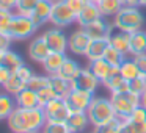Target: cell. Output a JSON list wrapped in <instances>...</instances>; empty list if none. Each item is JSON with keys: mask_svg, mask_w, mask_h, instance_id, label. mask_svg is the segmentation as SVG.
<instances>
[{"mask_svg": "<svg viewBox=\"0 0 146 133\" xmlns=\"http://www.w3.org/2000/svg\"><path fill=\"white\" fill-rule=\"evenodd\" d=\"M8 128L11 133H33L42 130L46 125V114L42 108H19L16 107L14 111L7 119Z\"/></svg>", "mask_w": 146, "mask_h": 133, "instance_id": "1", "label": "cell"}, {"mask_svg": "<svg viewBox=\"0 0 146 133\" xmlns=\"http://www.w3.org/2000/svg\"><path fill=\"white\" fill-rule=\"evenodd\" d=\"M86 114L90 117V124L93 125V128H99L116 117L110 97H102V95L93 97L91 105L86 110Z\"/></svg>", "mask_w": 146, "mask_h": 133, "instance_id": "2", "label": "cell"}, {"mask_svg": "<svg viewBox=\"0 0 146 133\" xmlns=\"http://www.w3.org/2000/svg\"><path fill=\"white\" fill-rule=\"evenodd\" d=\"M145 17L138 7H123L113 17L115 30H119L124 33H135L138 30H143Z\"/></svg>", "mask_w": 146, "mask_h": 133, "instance_id": "3", "label": "cell"}, {"mask_svg": "<svg viewBox=\"0 0 146 133\" xmlns=\"http://www.w3.org/2000/svg\"><path fill=\"white\" fill-rule=\"evenodd\" d=\"M111 105L116 117L119 119H126L132 114V111L137 107L141 105V95L135 94L133 91H126V92H111L110 95Z\"/></svg>", "mask_w": 146, "mask_h": 133, "instance_id": "4", "label": "cell"}, {"mask_svg": "<svg viewBox=\"0 0 146 133\" xmlns=\"http://www.w3.org/2000/svg\"><path fill=\"white\" fill-rule=\"evenodd\" d=\"M36 30H38V27L35 25V22L29 16L14 13V16L10 20V25H8L7 35L13 41H25L35 35Z\"/></svg>", "mask_w": 146, "mask_h": 133, "instance_id": "5", "label": "cell"}, {"mask_svg": "<svg viewBox=\"0 0 146 133\" xmlns=\"http://www.w3.org/2000/svg\"><path fill=\"white\" fill-rule=\"evenodd\" d=\"M77 20V14L68 7L66 0H54L52 2V13L49 22L58 28H66Z\"/></svg>", "mask_w": 146, "mask_h": 133, "instance_id": "6", "label": "cell"}, {"mask_svg": "<svg viewBox=\"0 0 146 133\" xmlns=\"http://www.w3.org/2000/svg\"><path fill=\"white\" fill-rule=\"evenodd\" d=\"M42 111L47 122H66L71 114L66 100L61 97H55L54 100H50L46 107H42Z\"/></svg>", "mask_w": 146, "mask_h": 133, "instance_id": "7", "label": "cell"}, {"mask_svg": "<svg viewBox=\"0 0 146 133\" xmlns=\"http://www.w3.org/2000/svg\"><path fill=\"white\" fill-rule=\"evenodd\" d=\"M41 36L50 52H58V53H66L68 52V36L64 35L63 28L52 27V28L46 30L44 33H41Z\"/></svg>", "mask_w": 146, "mask_h": 133, "instance_id": "8", "label": "cell"}, {"mask_svg": "<svg viewBox=\"0 0 146 133\" xmlns=\"http://www.w3.org/2000/svg\"><path fill=\"white\" fill-rule=\"evenodd\" d=\"M90 42H91V38L86 35L83 28H79L68 36V52L77 57H85Z\"/></svg>", "mask_w": 146, "mask_h": 133, "instance_id": "9", "label": "cell"}, {"mask_svg": "<svg viewBox=\"0 0 146 133\" xmlns=\"http://www.w3.org/2000/svg\"><path fill=\"white\" fill-rule=\"evenodd\" d=\"M93 97H94L93 92L80 91V89H72V91L64 97V100H66L71 113H72V111H86L88 107L91 105V102H93Z\"/></svg>", "mask_w": 146, "mask_h": 133, "instance_id": "10", "label": "cell"}, {"mask_svg": "<svg viewBox=\"0 0 146 133\" xmlns=\"http://www.w3.org/2000/svg\"><path fill=\"white\" fill-rule=\"evenodd\" d=\"M99 85H101V82L94 77V74L90 70V67H82L79 75L72 80V89H80V91L93 92V94L96 92Z\"/></svg>", "mask_w": 146, "mask_h": 133, "instance_id": "11", "label": "cell"}, {"mask_svg": "<svg viewBox=\"0 0 146 133\" xmlns=\"http://www.w3.org/2000/svg\"><path fill=\"white\" fill-rule=\"evenodd\" d=\"M113 24H108L105 20V17H101V19L94 20V22L88 24V25L83 27L85 33L90 36L91 39H108V36L113 32Z\"/></svg>", "mask_w": 146, "mask_h": 133, "instance_id": "12", "label": "cell"}, {"mask_svg": "<svg viewBox=\"0 0 146 133\" xmlns=\"http://www.w3.org/2000/svg\"><path fill=\"white\" fill-rule=\"evenodd\" d=\"M27 53H29V58L32 61L42 64V61L47 58V55L50 53V50H49L46 41L42 39V36L39 35V36H36V38H33L32 41H30L29 49H27Z\"/></svg>", "mask_w": 146, "mask_h": 133, "instance_id": "13", "label": "cell"}, {"mask_svg": "<svg viewBox=\"0 0 146 133\" xmlns=\"http://www.w3.org/2000/svg\"><path fill=\"white\" fill-rule=\"evenodd\" d=\"M66 125L69 133H83L91 124L86 111H72L66 120Z\"/></svg>", "mask_w": 146, "mask_h": 133, "instance_id": "14", "label": "cell"}, {"mask_svg": "<svg viewBox=\"0 0 146 133\" xmlns=\"http://www.w3.org/2000/svg\"><path fill=\"white\" fill-rule=\"evenodd\" d=\"M50 13H52V0H39L35 10H33V13L30 14V19L39 28L46 22L50 20Z\"/></svg>", "mask_w": 146, "mask_h": 133, "instance_id": "15", "label": "cell"}, {"mask_svg": "<svg viewBox=\"0 0 146 133\" xmlns=\"http://www.w3.org/2000/svg\"><path fill=\"white\" fill-rule=\"evenodd\" d=\"M102 85L108 89L110 92H126L129 91V82L124 80L119 74V67H111V72L108 75V78L105 80Z\"/></svg>", "mask_w": 146, "mask_h": 133, "instance_id": "16", "label": "cell"}, {"mask_svg": "<svg viewBox=\"0 0 146 133\" xmlns=\"http://www.w3.org/2000/svg\"><path fill=\"white\" fill-rule=\"evenodd\" d=\"M108 42H110L111 47H115L118 52L124 55V57H129L130 55V33H124V32H111V35L108 36Z\"/></svg>", "mask_w": 146, "mask_h": 133, "instance_id": "17", "label": "cell"}, {"mask_svg": "<svg viewBox=\"0 0 146 133\" xmlns=\"http://www.w3.org/2000/svg\"><path fill=\"white\" fill-rule=\"evenodd\" d=\"M101 17L102 16H101V11H99L98 3L90 2V3L86 5V7L83 8L79 14H77V20H76V22L79 24L80 28H83L85 25H88V24L94 22V20H98V19H101Z\"/></svg>", "mask_w": 146, "mask_h": 133, "instance_id": "18", "label": "cell"}, {"mask_svg": "<svg viewBox=\"0 0 146 133\" xmlns=\"http://www.w3.org/2000/svg\"><path fill=\"white\" fill-rule=\"evenodd\" d=\"M66 60V53H58V52H50L44 61H42V69L47 75H55L58 74L60 67L63 66Z\"/></svg>", "mask_w": 146, "mask_h": 133, "instance_id": "19", "label": "cell"}, {"mask_svg": "<svg viewBox=\"0 0 146 133\" xmlns=\"http://www.w3.org/2000/svg\"><path fill=\"white\" fill-rule=\"evenodd\" d=\"M16 100V107L19 108H38L39 102H38V92L32 91L30 88H25L14 95Z\"/></svg>", "mask_w": 146, "mask_h": 133, "instance_id": "20", "label": "cell"}, {"mask_svg": "<svg viewBox=\"0 0 146 133\" xmlns=\"http://www.w3.org/2000/svg\"><path fill=\"white\" fill-rule=\"evenodd\" d=\"M108 45H110L108 39H91V42L88 45V50L85 53V58L88 61L101 60V58H104V53Z\"/></svg>", "mask_w": 146, "mask_h": 133, "instance_id": "21", "label": "cell"}, {"mask_svg": "<svg viewBox=\"0 0 146 133\" xmlns=\"http://www.w3.org/2000/svg\"><path fill=\"white\" fill-rule=\"evenodd\" d=\"M50 88L54 89L57 97L64 99L72 91V82H69V80L60 77L58 74H55V75H50Z\"/></svg>", "mask_w": 146, "mask_h": 133, "instance_id": "22", "label": "cell"}, {"mask_svg": "<svg viewBox=\"0 0 146 133\" xmlns=\"http://www.w3.org/2000/svg\"><path fill=\"white\" fill-rule=\"evenodd\" d=\"M146 53V32L138 30L135 33H130V57Z\"/></svg>", "mask_w": 146, "mask_h": 133, "instance_id": "23", "label": "cell"}, {"mask_svg": "<svg viewBox=\"0 0 146 133\" xmlns=\"http://www.w3.org/2000/svg\"><path fill=\"white\" fill-rule=\"evenodd\" d=\"M88 67H90V70L94 74V77H96V78H98L101 83H104L105 80L108 78L110 72H111V66L104 60V58H101V60H96V61H90Z\"/></svg>", "mask_w": 146, "mask_h": 133, "instance_id": "24", "label": "cell"}, {"mask_svg": "<svg viewBox=\"0 0 146 133\" xmlns=\"http://www.w3.org/2000/svg\"><path fill=\"white\" fill-rule=\"evenodd\" d=\"M24 60H22V57H21L17 52H14V50H11V49H8V50H5V53H3V60H2V66L3 67H7L8 70H10L11 74H14L19 67H22L24 66Z\"/></svg>", "mask_w": 146, "mask_h": 133, "instance_id": "25", "label": "cell"}, {"mask_svg": "<svg viewBox=\"0 0 146 133\" xmlns=\"http://www.w3.org/2000/svg\"><path fill=\"white\" fill-rule=\"evenodd\" d=\"M82 70V67H80V64L77 63L76 60H72V58H68L64 60L63 66L60 67V70H58V75L63 77V78L69 80V82H72L74 78H76L77 75H79V72Z\"/></svg>", "mask_w": 146, "mask_h": 133, "instance_id": "26", "label": "cell"}, {"mask_svg": "<svg viewBox=\"0 0 146 133\" xmlns=\"http://www.w3.org/2000/svg\"><path fill=\"white\" fill-rule=\"evenodd\" d=\"M119 74L124 80H127V82H132L137 77L141 75L138 66H137L135 61H133V58H124V61L119 66Z\"/></svg>", "mask_w": 146, "mask_h": 133, "instance_id": "27", "label": "cell"}, {"mask_svg": "<svg viewBox=\"0 0 146 133\" xmlns=\"http://www.w3.org/2000/svg\"><path fill=\"white\" fill-rule=\"evenodd\" d=\"M16 108V100L14 95L8 94V92H0V120H7L10 114Z\"/></svg>", "mask_w": 146, "mask_h": 133, "instance_id": "28", "label": "cell"}, {"mask_svg": "<svg viewBox=\"0 0 146 133\" xmlns=\"http://www.w3.org/2000/svg\"><path fill=\"white\" fill-rule=\"evenodd\" d=\"M102 17H115L116 13L123 8L121 0H101L98 3Z\"/></svg>", "mask_w": 146, "mask_h": 133, "instance_id": "29", "label": "cell"}, {"mask_svg": "<svg viewBox=\"0 0 146 133\" xmlns=\"http://www.w3.org/2000/svg\"><path fill=\"white\" fill-rule=\"evenodd\" d=\"M25 88H27V82H24V80L14 72V74H11V77L7 82V85L3 86V91L8 92V94H11V95H16Z\"/></svg>", "mask_w": 146, "mask_h": 133, "instance_id": "30", "label": "cell"}, {"mask_svg": "<svg viewBox=\"0 0 146 133\" xmlns=\"http://www.w3.org/2000/svg\"><path fill=\"white\" fill-rule=\"evenodd\" d=\"M121 133H146V120H133L130 117L123 119Z\"/></svg>", "mask_w": 146, "mask_h": 133, "instance_id": "31", "label": "cell"}, {"mask_svg": "<svg viewBox=\"0 0 146 133\" xmlns=\"http://www.w3.org/2000/svg\"><path fill=\"white\" fill-rule=\"evenodd\" d=\"M47 86H50V75H38V74H33V77L29 80V83H27V88H30L32 91L35 92H39L41 89L47 88Z\"/></svg>", "mask_w": 146, "mask_h": 133, "instance_id": "32", "label": "cell"}, {"mask_svg": "<svg viewBox=\"0 0 146 133\" xmlns=\"http://www.w3.org/2000/svg\"><path fill=\"white\" fill-rule=\"evenodd\" d=\"M124 58H127V57H124L121 52H118L116 49L111 47V45H108L107 50H105V53H104V60L107 61L111 67H119L121 63L124 61Z\"/></svg>", "mask_w": 146, "mask_h": 133, "instance_id": "33", "label": "cell"}, {"mask_svg": "<svg viewBox=\"0 0 146 133\" xmlns=\"http://www.w3.org/2000/svg\"><path fill=\"white\" fill-rule=\"evenodd\" d=\"M39 0H17L16 8H14V13L17 14H22V16H29L33 13L35 7L38 5Z\"/></svg>", "mask_w": 146, "mask_h": 133, "instance_id": "34", "label": "cell"}, {"mask_svg": "<svg viewBox=\"0 0 146 133\" xmlns=\"http://www.w3.org/2000/svg\"><path fill=\"white\" fill-rule=\"evenodd\" d=\"M121 125H123V119L115 117L108 124L99 127V128H94V132L96 133H121Z\"/></svg>", "mask_w": 146, "mask_h": 133, "instance_id": "35", "label": "cell"}, {"mask_svg": "<svg viewBox=\"0 0 146 133\" xmlns=\"http://www.w3.org/2000/svg\"><path fill=\"white\" fill-rule=\"evenodd\" d=\"M42 133H69L66 122H46Z\"/></svg>", "mask_w": 146, "mask_h": 133, "instance_id": "36", "label": "cell"}, {"mask_svg": "<svg viewBox=\"0 0 146 133\" xmlns=\"http://www.w3.org/2000/svg\"><path fill=\"white\" fill-rule=\"evenodd\" d=\"M55 97H57V94L54 92V89H52L50 86H47V88L41 89V91L38 92V102H39V108L46 107V105H47L50 100H54Z\"/></svg>", "mask_w": 146, "mask_h": 133, "instance_id": "37", "label": "cell"}, {"mask_svg": "<svg viewBox=\"0 0 146 133\" xmlns=\"http://www.w3.org/2000/svg\"><path fill=\"white\" fill-rule=\"evenodd\" d=\"M13 16H14V11L0 8V33H7L8 25H10V20H11Z\"/></svg>", "mask_w": 146, "mask_h": 133, "instance_id": "38", "label": "cell"}, {"mask_svg": "<svg viewBox=\"0 0 146 133\" xmlns=\"http://www.w3.org/2000/svg\"><path fill=\"white\" fill-rule=\"evenodd\" d=\"M129 88H130V91H133L135 94L141 95L143 92L146 91V78H145L143 75L137 77L135 80H132V82H129Z\"/></svg>", "mask_w": 146, "mask_h": 133, "instance_id": "39", "label": "cell"}, {"mask_svg": "<svg viewBox=\"0 0 146 133\" xmlns=\"http://www.w3.org/2000/svg\"><path fill=\"white\" fill-rule=\"evenodd\" d=\"M66 3H68V7H69L74 13L79 14L80 11H82L83 8L90 3V0H66Z\"/></svg>", "mask_w": 146, "mask_h": 133, "instance_id": "40", "label": "cell"}, {"mask_svg": "<svg viewBox=\"0 0 146 133\" xmlns=\"http://www.w3.org/2000/svg\"><path fill=\"white\" fill-rule=\"evenodd\" d=\"M16 74H17V75H19L22 80H24V82H27V83H29V80L33 77V70L30 69V67L27 66V64H24L22 67H19V69L16 70Z\"/></svg>", "mask_w": 146, "mask_h": 133, "instance_id": "41", "label": "cell"}, {"mask_svg": "<svg viewBox=\"0 0 146 133\" xmlns=\"http://www.w3.org/2000/svg\"><path fill=\"white\" fill-rule=\"evenodd\" d=\"M129 117H130V119H133V120H140V122H141V120H146V108L141 107V105L137 107L135 110L132 111V114H130Z\"/></svg>", "mask_w": 146, "mask_h": 133, "instance_id": "42", "label": "cell"}, {"mask_svg": "<svg viewBox=\"0 0 146 133\" xmlns=\"http://www.w3.org/2000/svg\"><path fill=\"white\" fill-rule=\"evenodd\" d=\"M135 64L138 66L140 69V74L141 75H146V53L145 55H137V57H132Z\"/></svg>", "mask_w": 146, "mask_h": 133, "instance_id": "43", "label": "cell"}, {"mask_svg": "<svg viewBox=\"0 0 146 133\" xmlns=\"http://www.w3.org/2000/svg\"><path fill=\"white\" fill-rule=\"evenodd\" d=\"M10 77H11V72L7 69V67H3V66H0V88L3 89V86L7 85V82L10 80Z\"/></svg>", "mask_w": 146, "mask_h": 133, "instance_id": "44", "label": "cell"}, {"mask_svg": "<svg viewBox=\"0 0 146 133\" xmlns=\"http://www.w3.org/2000/svg\"><path fill=\"white\" fill-rule=\"evenodd\" d=\"M11 42H13V39L7 33H0V50H8Z\"/></svg>", "mask_w": 146, "mask_h": 133, "instance_id": "45", "label": "cell"}, {"mask_svg": "<svg viewBox=\"0 0 146 133\" xmlns=\"http://www.w3.org/2000/svg\"><path fill=\"white\" fill-rule=\"evenodd\" d=\"M16 3H17V0H0V8L14 11V8H16Z\"/></svg>", "mask_w": 146, "mask_h": 133, "instance_id": "46", "label": "cell"}, {"mask_svg": "<svg viewBox=\"0 0 146 133\" xmlns=\"http://www.w3.org/2000/svg\"><path fill=\"white\" fill-rule=\"evenodd\" d=\"M123 7H140V0H121Z\"/></svg>", "mask_w": 146, "mask_h": 133, "instance_id": "47", "label": "cell"}, {"mask_svg": "<svg viewBox=\"0 0 146 133\" xmlns=\"http://www.w3.org/2000/svg\"><path fill=\"white\" fill-rule=\"evenodd\" d=\"M141 107H145V108H146V91L141 94Z\"/></svg>", "mask_w": 146, "mask_h": 133, "instance_id": "48", "label": "cell"}, {"mask_svg": "<svg viewBox=\"0 0 146 133\" xmlns=\"http://www.w3.org/2000/svg\"><path fill=\"white\" fill-rule=\"evenodd\" d=\"M3 53H5V50H0V66H2V60H3Z\"/></svg>", "mask_w": 146, "mask_h": 133, "instance_id": "49", "label": "cell"}, {"mask_svg": "<svg viewBox=\"0 0 146 133\" xmlns=\"http://www.w3.org/2000/svg\"><path fill=\"white\" fill-rule=\"evenodd\" d=\"M140 7H146V0H140Z\"/></svg>", "mask_w": 146, "mask_h": 133, "instance_id": "50", "label": "cell"}, {"mask_svg": "<svg viewBox=\"0 0 146 133\" xmlns=\"http://www.w3.org/2000/svg\"><path fill=\"white\" fill-rule=\"evenodd\" d=\"M90 2H93V3H99L101 0H90Z\"/></svg>", "mask_w": 146, "mask_h": 133, "instance_id": "51", "label": "cell"}, {"mask_svg": "<svg viewBox=\"0 0 146 133\" xmlns=\"http://www.w3.org/2000/svg\"><path fill=\"white\" fill-rule=\"evenodd\" d=\"M33 133H42V130H39V132H33Z\"/></svg>", "mask_w": 146, "mask_h": 133, "instance_id": "52", "label": "cell"}, {"mask_svg": "<svg viewBox=\"0 0 146 133\" xmlns=\"http://www.w3.org/2000/svg\"><path fill=\"white\" fill-rule=\"evenodd\" d=\"M143 77H145V78H146V75H143Z\"/></svg>", "mask_w": 146, "mask_h": 133, "instance_id": "53", "label": "cell"}, {"mask_svg": "<svg viewBox=\"0 0 146 133\" xmlns=\"http://www.w3.org/2000/svg\"><path fill=\"white\" fill-rule=\"evenodd\" d=\"M91 133H96V132H91Z\"/></svg>", "mask_w": 146, "mask_h": 133, "instance_id": "54", "label": "cell"}, {"mask_svg": "<svg viewBox=\"0 0 146 133\" xmlns=\"http://www.w3.org/2000/svg\"><path fill=\"white\" fill-rule=\"evenodd\" d=\"M52 2H54V0H52Z\"/></svg>", "mask_w": 146, "mask_h": 133, "instance_id": "55", "label": "cell"}]
</instances>
